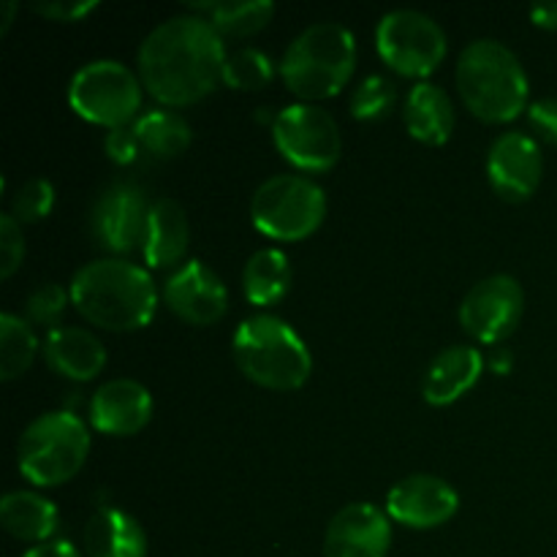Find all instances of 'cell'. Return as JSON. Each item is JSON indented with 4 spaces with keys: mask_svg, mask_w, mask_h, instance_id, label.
I'll use <instances>...</instances> for the list:
<instances>
[{
    "mask_svg": "<svg viewBox=\"0 0 557 557\" xmlns=\"http://www.w3.org/2000/svg\"><path fill=\"white\" fill-rule=\"evenodd\" d=\"M223 36L196 14L172 16L139 47V79L163 107H190L223 82Z\"/></svg>",
    "mask_w": 557,
    "mask_h": 557,
    "instance_id": "6da1fadb",
    "label": "cell"
},
{
    "mask_svg": "<svg viewBox=\"0 0 557 557\" xmlns=\"http://www.w3.org/2000/svg\"><path fill=\"white\" fill-rule=\"evenodd\" d=\"M69 292L79 315L109 332L141 330L158 310V288L150 272L125 259L90 261L76 272Z\"/></svg>",
    "mask_w": 557,
    "mask_h": 557,
    "instance_id": "7a4b0ae2",
    "label": "cell"
},
{
    "mask_svg": "<svg viewBox=\"0 0 557 557\" xmlns=\"http://www.w3.org/2000/svg\"><path fill=\"white\" fill-rule=\"evenodd\" d=\"M457 92L482 123H511L528 109V74L506 44L479 38L460 52Z\"/></svg>",
    "mask_w": 557,
    "mask_h": 557,
    "instance_id": "3957f363",
    "label": "cell"
},
{
    "mask_svg": "<svg viewBox=\"0 0 557 557\" xmlns=\"http://www.w3.org/2000/svg\"><path fill=\"white\" fill-rule=\"evenodd\" d=\"M357 69V38L341 22L305 27L281 60V76L302 103L337 96Z\"/></svg>",
    "mask_w": 557,
    "mask_h": 557,
    "instance_id": "277c9868",
    "label": "cell"
},
{
    "mask_svg": "<svg viewBox=\"0 0 557 557\" xmlns=\"http://www.w3.org/2000/svg\"><path fill=\"white\" fill-rule=\"evenodd\" d=\"M234 359L253 384L272 392H294L310 379L313 357L288 321L277 315H250L234 332Z\"/></svg>",
    "mask_w": 557,
    "mask_h": 557,
    "instance_id": "5b68a950",
    "label": "cell"
},
{
    "mask_svg": "<svg viewBox=\"0 0 557 557\" xmlns=\"http://www.w3.org/2000/svg\"><path fill=\"white\" fill-rule=\"evenodd\" d=\"M90 455L87 424L71 411H49L33 419L20 438L16 462L36 487H60L85 468Z\"/></svg>",
    "mask_w": 557,
    "mask_h": 557,
    "instance_id": "8992f818",
    "label": "cell"
},
{
    "mask_svg": "<svg viewBox=\"0 0 557 557\" xmlns=\"http://www.w3.org/2000/svg\"><path fill=\"white\" fill-rule=\"evenodd\" d=\"M326 215L321 185L299 174H275L256 188L250 201L253 226L277 243H299L319 232Z\"/></svg>",
    "mask_w": 557,
    "mask_h": 557,
    "instance_id": "52a82bcc",
    "label": "cell"
},
{
    "mask_svg": "<svg viewBox=\"0 0 557 557\" xmlns=\"http://www.w3.org/2000/svg\"><path fill=\"white\" fill-rule=\"evenodd\" d=\"M141 79L117 60H92L82 65L69 87V103L82 120L123 128L141 109Z\"/></svg>",
    "mask_w": 557,
    "mask_h": 557,
    "instance_id": "ba28073f",
    "label": "cell"
},
{
    "mask_svg": "<svg viewBox=\"0 0 557 557\" xmlns=\"http://www.w3.org/2000/svg\"><path fill=\"white\" fill-rule=\"evenodd\" d=\"M375 47L392 71L411 79L433 74L449 52L444 27L433 16L413 9H397L381 16L375 27Z\"/></svg>",
    "mask_w": 557,
    "mask_h": 557,
    "instance_id": "9c48e42d",
    "label": "cell"
},
{
    "mask_svg": "<svg viewBox=\"0 0 557 557\" xmlns=\"http://www.w3.org/2000/svg\"><path fill=\"white\" fill-rule=\"evenodd\" d=\"M277 152L299 172H330L343 152L335 117L315 103H292L272 120Z\"/></svg>",
    "mask_w": 557,
    "mask_h": 557,
    "instance_id": "30bf717a",
    "label": "cell"
},
{
    "mask_svg": "<svg viewBox=\"0 0 557 557\" xmlns=\"http://www.w3.org/2000/svg\"><path fill=\"white\" fill-rule=\"evenodd\" d=\"M525 313V292L511 275H490L462 297L460 324L473 341L500 343Z\"/></svg>",
    "mask_w": 557,
    "mask_h": 557,
    "instance_id": "8fae6325",
    "label": "cell"
},
{
    "mask_svg": "<svg viewBox=\"0 0 557 557\" xmlns=\"http://www.w3.org/2000/svg\"><path fill=\"white\" fill-rule=\"evenodd\" d=\"M147 215H150V205L136 185H109L92 205L90 232L109 253H128L136 245L141 248Z\"/></svg>",
    "mask_w": 557,
    "mask_h": 557,
    "instance_id": "7c38bea8",
    "label": "cell"
},
{
    "mask_svg": "<svg viewBox=\"0 0 557 557\" xmlns=\"http://www.w3.org/2000/svg\"><path fill=\"white\" fill-rule=\"evenodd\" d=\"M163 305L185 324L210 326L226 315L228 292L205 261L190 259L163 283Z\"/></svg>",
    "mask_w": 557,
    "mask_h": 557,
    "instance_id": "4fadbf2b",
    "label": "cell"
},
{
    "mask_svg": "<svg viewBox=\"0 0 557 557\" xmlns=\"http://www.w3.org/2000/svg\"><path fill=\"white\" fill-rule=\"evenodd\" d=\"M460 509V493L449 482L430 473H413L397 482L386 495V515L417 531L441 528Z\"/></svg>",
    "mask_w": 557,
    "mask_h": 557,
    "instance_id": "5bb4252c",
    "label": "cell"
},
{
    "mask_svg": "<svg viewBox=\"0 0 557 557\" xmlns=\"http://www.w3.org/2000/svg\"><path fill=\"white\" fill-rule=\"evenodd\" d=\"M544 174L539 141L522 131H506L493 141L487 156V177L495 194L506 201H525L536 194Z\"/></svg>",
    "mask_w": 557,
    "mask_h": 557,
    "instance_id": "9a60e30c",
    "label": "cell"
},
{
    "mask_svg": "<svg viewBox=\"0 0 557 557\" xmlns=\"http://www.w3.org/2000/svg\"><path fill=\"white\" fill-rule=\"evenodd\" d=\"M389 547V515L373 504L343 506L324 536V557H386Z\"/></svg>",
    "mask_w": 557,
    "mask_h": 557,
    "instance_id": "2e32d148",
    "label": "cell"
},
{
    "mask_svg": "<svg viewBox=\"0 0 557 557\" xmlns=\"http://www.w3.org/2000/svg\"><path fill=\"white\" fill-rule=\"evenodd\" d=\"M152 395L131 379H114L90 397V422L103 435H136L150 424Z\"/></svg>",
    "mask_w": 557,
    "mask_h": 557,
    "instance_id": "e0dca14e",
    "label": "cell"
},
{
    "mask_svg": "<svg viewBox=\"0 0 557 557\" xmlns=\"http://www.w3.org/2000/svg\"><path fill=\"white\" fill-rule=\"evenodd\" d=\"M188 245L190 223L183 207L174 199L152 201L145 239H141V256H145L147 267H152V270L183 267Z\"/></svg>",
    "mask_w": 557,
    "mask_h": 557,
    "instance_id": "ac0fdd59",
    "label": "cell"
},
{
    "mask_svg": "<svg viewBox=\"0 0 557 557\" xmlns=\"http://www.w3.org/2000/svg\"><path fill=\"white\" fill-rule=\"evenodd\" d=\"M484 373V357L471 346H451L430 362L422 395L430 406H451L476 386Z\"/></svg>",
    "mask_w": 557,
    "mask_h": 557,
    "instance_id": "d6986e66",
    "label": "cell"
},
{
    "mask_svg": "<svg viewBox=\"0 0 557 557\" xmlns=\"http://www.w3.org/2000/svg\"><path fill=\"white\" fill-rule=\"evenodd\" d=\"M44 359L69 381H92L107 364V348L82 326H58L44 341Z\"/></svg>",
    "mask_w": 557,
    "mask_h": 557,
    "instance_id": "ffe728a7",
    "label": "cell"
},
{
    "mask_svg": "<svg viewBox=\"0 0 557 557\" xmlns=\"http://www.w3.org/2000/svg\"><path fill=\"white\" fill-rule=\"evenodd\" d=\"M82 539L87 557H147L145 528L123 509H98L87 520Z\"/></svg>",
    "mask_w": 557,
    "mask_h": 557,
    "instance_id": "44dd1931",
    "label": "cell"
},
{
    "mask_svg": "<svg viewBox=\"0 0 557 557\" xmlns=\"http://www.w3.org/2000/svg\"><path fill=\"white\" fill-rule=\"evenodd\" d=\"M403 120L413 139L428 147H441L451 139L455 131V103L444 87L419 82L408 92Z\"/></svg>",
    "mask_w": 557,
    "mask_h": 557,
    "instance_id": "7402d4cb",
    "label": "cell"
},
{
    "mask_svg": "<svg viewBox=\"0 0 557 557\" xmlns=\"http://www.w3.org/2000/svg\"><path fill=\"white\" fill-rule=\"evenodd\" d=\"M0 522L14 539L27 544L52 542L58 531V506L30 490H16L0 500Z\"/></svg>",
    "mask_w": 557,
    "mask_h": 557,
    "instance_id": "603a6c76",
    "label": "cell"
},
{
    "mask_svg": "<svg viewBox=\"0 0 557 557\" xmlns=\"http://www.w3.org/2000/svg\"><path fill=\"white\" fill-rule=\"evenodd\" d=\"M288 288H292L288 256L277 248L256 250L243 270L245 299L256 308H270L286 297Z\"/></svg>",
    "mask_w": 557,
    "mask_h": 557,
    "instance_id": "cb8c5ba5",
    "label": "cell"
},
{
    "mask_svg": "<svg viewBox=\"0 0 557 557\" xmlns=\"http://www.w3.org/2000/svg\"><path fill=\"white\" fill-rule=\"evenodd\" d=\"M190 11L210 22L221 36L248 38L270 25L275 5L270 0H210V3H190Z\"/></svg>",
    "mask_w": 557,
    "mask_h": 557,
    "instance_id": "d4e9b609",
    "label": "cell"
},
{
    "mask_svg": "<svg viewBox=\"0 0 557 557\" xmlns=\"http://www.w3.org/2000/svg\"><path fill=\"white\" fill-rule=\"evenodd\" d=\"M134 131L139 136L141 150L161 161L183 156L194 141L190 125L185 123L183 114L172 112V109H152V112L141 114L134 123Z\"/></svg>",
    "mask_w": 557,
    "mask_h": 557,
    "instance_id": "484cf974",
    "label": "cell"
},
{
    "mask_svg": "<svg viewBox=\"0 0 557 557\" xmlns=\"http://www.w3.org/2000/svg\"><path fill=\"white\" fill-rule=\"evenodd\" d=\"M38 354V337L25 319L14 313L0 315V379L14 381L30 370Z\"/></svg>",
    "mask_w": 557,
    "mask_h": 557,
    "instance_id": "4316f807",
    "label": "cell"
},
{
    "mask_svg": "<svg viewBox=\"0 0 557 557\" xmlns=\"http://www.w3.org/2000/svg\"><path fill=\"white\" fill-rule=\"evenodd\" d=\"M275 76V65L259 49H237L234 54H228L226 65H223V82H226L232 90H245L256 92L264 90L267 85Z\"/></svg>",
    "mask_w": 557,
    "mask_h": 557,
    "instance_id": "83f0119b",
    "label": "cell"
},
{
    "mask_svg": "<svg viewBox=\"0 0 557 557\" xmlns=\"http://www.w3.org/2000/svg\"><path fill=\"white\" fill-rule=\"evenodd\" d=\"M397 90L386 76L375 74L368 76L362 85L354 90L351 96V114L362 123H370V120H381L389 114V109L395 107Z\"/></svg>",
    "mask_w": 557,
    "mask_h": 557,
    "instance_id": "f1b7e54d",
    "label": "cell"
},
{
    "mask_svg": "<svg viewBox=\"0 0 557 557\" xmlns=\"http://www.w3.org/2000/svg\"><path fill=\"white\" fill-rule=\"evenodd\" d=\"M54 207V188L49 180H27L20 185L14 196H11V212L16 223H38L52 212Z\"/></svg>",
    "mask_w": 557,
    "mask_h": 557,
    "instance_id": "f546056e",
    "label": "cell"
},
{
    "mask_svg": "<svg viewBox=\"0 0 557 557\" xmlns=\"http://www.w3.org/2000/svg\"><path fill=\"white\" fill-rule=\"evenodd\" d=\"M71 302V292H65L60 283H41L36 292L27 297V319L36 326H49V332L58 330L60 319L65 313V305Z\"/></svg>",
    "mask_w": 557,
    "mask_h": 557,
    "instance_id": "4dcf8cb0",
    "label": "cell"
},
{
    "mask_svg": "<svg viewBox=\"0 0 557 557\" xmlns=\"http://www.w3.org/2000/svg\"><path fill=\"white\" fill-rule=\"evenodd\" d=\"M25 259V237H22V223L5 212L0 215V277L9 281Z\"/></svg>",
    "mask_w": 557,
    "mask_h": 557,
    "instance_id": "1f68e13d",
    "label": "cell"
},
{
    "mask_svg": "<svg viewBox=\"0 0 557 557\" xmlns=\"http://www.w3.org/2000/svg\"><path fill=\"white\" fill-rule=\"evenodd\" d=\"M103 150H107V156L112 158L114 163H120V166H128V163H134L136 158L145 152L141 150L134 125H123V128L109 131L107 139H103Z\"/></svg>",
    "mask_w": 557,
    "mask_h": 557,
    "instance_id": "d6a6232c",
    "label": "cell"
},
{
    "mask_svg": "<svg viewBox=\"0 0 557 557\" xmlns=\"http://www.w3.org/2000/svg\"><path fill=\"white\" fill-rule=\"evenodd\" d=\"M528 123L539 139L557 147V98H542L528 107Z\"/></svg>",
    "mask_w": 557,
    "mask_h": 557,
    "instance_id": "836d02e7",
    "label": "cell"
},
{
    "mask_svg": "<svg viewBox=\"0 0 557 557\" xmlns=\"http://www.w3.org/2000/svg\"><path fill=\"white\" fill-rule=\"evenodd\" d=\"M98 9L96 0H79V3H65V0H52V3H36L33 11L52 22H79L82 16H90Z\"/></svg>",
    "mask_w": 557,
    "mask_h": 557,
    "instance_id": "e575fe53",
    "label": "cell"
},
{
    "mask_svg": "<svg viewBox=\"0 0 557 557\" xmlns=\"http://www.w3.org/2000/svg\"><path fill=\"white\" fill-rule=\"evenodd\" d=\"M22 557H82L79 549L71 542H63V539H52L47 544H38V547L27 549Z\"/></svg>",
    "mask_w": 557,
    "mask_h": 557,
    "instance_id": "d590c367",
    "label": "cell"
},
{
    "mask_svg": "<svg viewBox=\"0 0 557 557\" xmlns=\"http://www.w3.org/2000/svg\"><path fill=\"white\" fill-rule=\"evenodd\" d=\"M531 22L544 30H557V3H536L531 9Z\"/></svg>",
    "mask_w": 557,
    "mask_h": 557,
    "instance_id": "8d00e7d4",
    "label": "cell"
},
{
    "mask_svg": "<svg viewBox=\"0 0 557 557\" xmlns=\"http://www.w3.org/2000/svg\"><path fill=\"white\" fill-rule=\"evenodd\" d=\"M490 362H493L495 373H509V370H511V354L506 351V348H500V351L493 354V359H490Z\"/></svg>",
    "mask_w": 557,
    "mask_h": 557,
    "instance_id": "74e56055",
    "label": "cell"
},
{
    "mask_svg": "<svg viewBox=\"0 0 557 557\" xmlns=\"http://www.w3.org/2000/svg\"><path fill=\"white\" fill-rule=\"evenodd\" d=\"M14 11H16V3H11V0H5V3H3V22H0V33L9 30L11 20H14Z\"/></svg>",
    "mask_w": 557,
    "mask_h": 557,
    "instance_id": "f35d334b",
    "label": "cell"
}]
</instances>
